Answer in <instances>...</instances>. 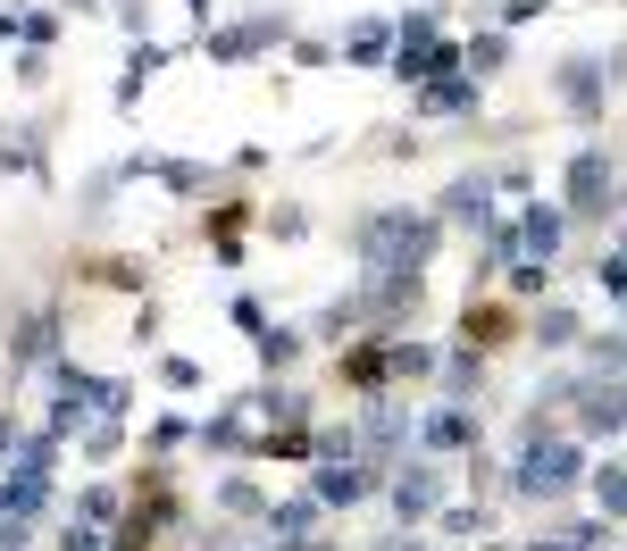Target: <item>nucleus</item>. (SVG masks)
<instances>
[{
    "instance_id": "1",
    "label": "nucleus",
    "mask_w": 627,
    "mask_h": 551,
    "mask_svg": "<svg viewBox=\"0 0 627 551\" xmlns=\"http://www.w3.org/2000/svg\"><path fill=\"white\" fill-rule=\"evenodd\" d=\"M427 251H435V218H418V209H377V218H360V259L385 268L393 284H410L427 268Z\"/></svg>"
},
{
    "instance_id": "2",
    "label": "nucleus",
    "mask_w": 627,
    "mask_h": 551,
    "mask_svg": "<svg viewBox=\"0 0 627 551\" xmlns=\"http://www.w3.org/2000/svg\"><path fill=\"white\" fill-rule=\"evenodd\" d=\"M577 476H586L577 443H552V435H536V451H527V468H519V493H569Z\"/></svg>"
},
{
    "instance_id": "3",
    "label": "nucleus",
    "mask_w": 627,
    "mask_h": 551,
    "mask_svg": "<svg viewBox=\"0 0 627 551\" xmlns=\"http://www.w3.org/2000/svg\"><path fill=\"white\" fill-rule=\"evenodd\" d=\"M561 101H569V117H594V109H602V76H594V59H569V67H561Z\"/></svg>"
},
{
    "instance_id": "4",
    "label": "nucleus",
    "mask_w": 627,
    "mask_h": 551,
    "mask_svg": "<svg viewBox=\"0 0 627 551\" xmlns=\"http://www.w3.org/2000/svg\"><path fill=\"white\" fill-rule=\"evenodd\" d=\"M602 193H611V159L586 151V159L569 167V201H577V209H602Z\"/></svg>"
},
{
    "instance_id": "5",
    "label": "nucleus",
    "mask_w": 627,
    "mask_h": 551,
    "mask_svg": "<svg viewBox=\"0 0 627 551\" xmlns=\"http://www.w3.org/2000/svg\"><path fill=\"white\" fill-rule=\"evenodd\" d=\"M360 493H377V476L352 468V460H327L318 468V501H360Z\"/></svg>"
},
{
    "instance_id": "6",
    "label": "nucleus",
    "mask_w": 627,
    "mask_h": 551,
    "mask_svg": "<svg viewBox=\"0 0 627 551\" xmlns=\"http://www.w3.org/2000/svg\"><path fill=\"white\" fill-rule=\"evenodd\" d=\"M393 510H402V518H427V510H435V476H427V468H410L402 485H393Z\"/></svg>"
},
{
    "instance_id": "7",
    "label": "nucleus",
    "mask_w": 627,
    "mask_h": 551,
    "mask_svg": "<svg viewBox=\"0 0 627 551\" xmlns=\"http://www.w3.org/2000/svg\"><path fill=\"white\" fill-rule=\"evenodd\" d=\"M418 435H427L435 451H452V443H469V435H477V426H469V418H460V410H444V418H427V426H418Z\"/></svg>"
},
{
    "instance_id": "8",
    "label": "nucleus",
    "mask_w": 627,
    "mask_h": 551,
    "mask_svg": "<svg viewBox=\"0 0 627 551\" xmlns=\"http://www.w3.org/2000/svg\"><path fill=\"white\" fill-rule=\"evenodd\" d=\"M586 426H594V435H619V426H627V393H594Z\"/></svg>"
},
{
    "instance_id": "9",
    "label": "nucleus",
    "mask_w": 627,
    "mask_h": 551,
    "mask_svg": "<svg viewBox=\"0 0 627 551\" xmlns=\"http://www.w3.org/2000/svg\"><path fill=\"white\" fill-rule=\"evenodd\" d=\"M561 243V209H527V251H552Z\"/></svg>"
},
{
    "instance_id": "10",
    "label": "nucleus",
    "mask_w": 627,
    "mask_h": 551,
    "mask_svg": "<svg viewBox=\"0 0 627 551\" xmlns=\"http://www.w3.org/2000/svg\"><path fill=\"white\" fill-rule=\"evenodd\" d=\"M502 59H510V51H502V34H477V42H469V67H477V76H494Z\"/></svg>"
},
{
    "instance_id": "11",
    "label": "nucleus",
    "mask_w": 627,
    "mask_h": 551,
    "mask_svg": "<svg viewBox=\"0 0 627 551\" xmlns=\"http://www.w3.org/2000/svg\"><path fill=\"white\" fill-rule=\"evenodd\" d=\"M17 359H51V318H34L26 334H17Z\"/></svg>"
},
{
    "instance_id": "12",
    "label": "nucleus",
    "mask_w": 627,
    "mask_h": 551,
    "mask_svg": "<svg viewBox=\"0 0 627 551\" xmlns=\"http://www.w3.org/2000/svg\"><path fill=\"white\" fill-rule=\"evenodd\" d=\"M310 518H318V501H285V510H276V535H301Z\"/></svg>"
},
{
    "instance_id": "13",
    "label": "nucleus",
    "mask_w": 627,
    "mask_h": 551,
    "mask_svg": "<svg viewBox=\"0 0 627 551\" xmlns=\"http://www.w3.org/2000/svg\"><path fill=\"white\" fill-rule=\"evenodd\" d=\"M469 101H477L469 84H427V109H469Z\"/></svg>"
},
{
    "instance_id": "14",
    "label": "nucleus",
    "mask_w": 627,
    "mask_h": 551,
    "mask_svg": "<svg viewBox=\"0 0 627 551\" xmlns=\"http://www.w3.org/2000/svg\"><path fill=\"white\" fill-rule=\"evenodd\" d=\"M619 368H627V334H611V343L594 351V376H619Z\"/></svg>"
},
{
    "instance_id": "15",
    "label": "nucleus",
    "mask_w": 627,
    "mask_h": 551,
    "mask_svg": "<svg viewBox=\"0 0 627 551\" xmlns=\"http://www.w3.org/2000/svg\"><path fill=\"white\" fill-rule=\"evenodd\" d=\"M360 435H368V443H393V435H402V418H393V410H368Z\"/></svg>"
},
{
    "instance_id": "16",
    "label": "nucleus",
    "mask_w": 627,
    "mask_h": 551,
    "mask_svg": "<svg viewBox=\"0 0 627 551\" xmlns=\"http://www.w3.org/2000/svg\"><path fill=\"white\" fill-rule=\"evenodd\" d=\"M602 510H627V468H602Z\"/></svg>"
},
{
    "instance_id": "17",
    "label": "nucleus",
    "mask_w": 627,
    "mask_h": 551,
    "mask_svg": "<svg viewBox=\"0 0 627 551\" xmlns=\"http://www.w3.org/2000/svg\"><path fill=\"white\" fill-rule=\"evenodd\" d=\"M602 284H611V301H619V309H627V251H619V259H611V268H602Z\"/></svg>"
},
{
    "instance_id": "18",
    "label": "nucleus",
    "mask_w": 627,
    "mask_h": 551,
    "mask_svg": "<svg viewBox=\"0 0 627 551\" xmlns=\"http://www.w3.org/2000/svg\"><path fill=\"white\" fill-rule=\"evenodd\" d=\"M602 543V526H569V535H561V551H594Z\"/></svg>"
}]
</instances>
